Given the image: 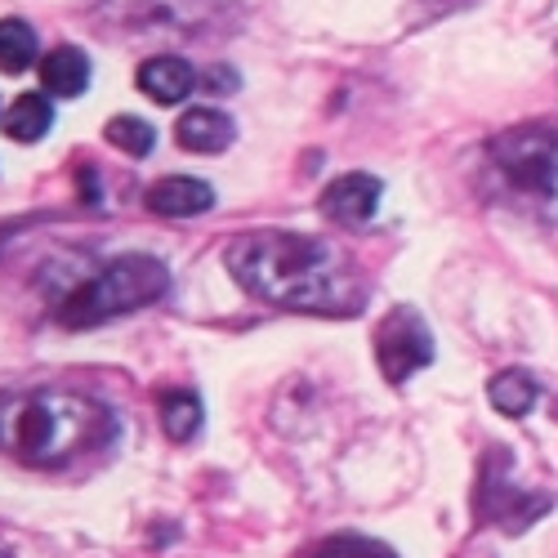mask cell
<instances>
[{
  "instance_id": "obj_1",
  "label": "cell",
  "mask_w": 558,
  "mask_h": 558,
  "mask_svg": "<svg viewBox=\"0 0 558 558\" xmlns=\"http://www.w3.org/2000/svg\"><path fill=\"white\" fill-rule=\"evenodd\" d=\"M223 259L228 272L238 277V287L272 308L349 317L366 304V282L357 264L327 238L259 228L228 242Z\"/></svg>"
},
{
  "instance_id": "obj_3",
  "label": "cell",
  "mask_w": 558,
  "mask_h": 558,
  "mask_svg": "<svg viewBox=\"0 0 558 558\" xmlns=\"http://www.w3.org/2000/svg\"><path fill=\"white\" fill-rule=\"evenodd\" d=\"M166 291H170V268L161 259L121 255L104 272L85 277L76 291H68V300L59 304V322L72 331H89V327H99V322L157 304Z\"/></svg>"
},
{
  "instance_id": "obj_5",
  "label": "cell",
  "mask_w": 558,
  "mask_h": 558,
  "mask_svg": "<svg viewBox=\"0 0 558 558\" xmlns=\"http://www.w3.org/2000/svg\"><path fill=\"white\" fill-rule=\"evenodd\" d=\"M376 362H380V371H385V380H389V385L411 380L415 371L434 362L429 322L415 313L411 304L393 308V313L380 322V331H376Z\"/></svg>"
},
{
  "instance_id": "obj_8",
  "label": "cell",
  "mask_w": 558,
  "mask_h": 558,
  "mask_svg": "<svg viewBox=\"0 0 558 558\" xmlns=\"http://www.w3.org/2000/svg\"><path fill=\"white\" fill-rule=\"evenodd\" d=\"M138 89L153 99V104H183L197 89V72H193V63L189 59H179V54H157V59H148L144 68H138Z\"/></svg>"
},
{
  "instance_id": "obj_14",
  "label": "cell",
  "mask_w": 558,
  "mask_h": 558,
  "mask_svg": "<svg viewBox=\"0 0 558 558\" xmlns=\"http://www.w3.org/2000/svg\"><path fill=\"white\" fill-rule=\"evenodd\" d=\"M161 425L174 442H189L202 429V402L197 393H166L161 398Z\"/></svg>"
},
{
  "instance_id": "obj_11",
  "label": "cell",
  "mask_w": 558,
  "mask_h": 558,
  "mask_svg": "<svg viewBox=\"0 0 558 558\" xmlns=\"http://www.w3.org/2000/svg\"><path fill=\"white\" fill-rule=\"evenodd\" d=\"M54 125V108L45 95H19L10 104V112L0 117V130H5L14 144H36V138H45Z\"/></svg>"
},
{
  "instance_id": "obj_9",
  "label": "cell",
  "mask_w": 558,
  "mask_h": 558,
  "mask_svg": "<svg viewBox=\"0 0 558 558\" xmlns=\"http://www.w3.org/2000/svg\"><path fill=\"white\" fill-rule=\"evenodd\" d=\"M232 134H238V125H232L228 112L219 108H189L179 117L174 125V138H179V148H189V153H223L232 144Z\"/></svg>"
},
{
  "instance_id": "obj_2",
  "label": "cell",
  "mask_w": 558,
  "mask_h": 558,
  "mask_svg": "<svg viewBox=\"0 0 558 558\" xmlns=\"http://www.w3.org/2000/svg\"><path fill=\"white\" fill-rule=\"evenodd\" d=\"M112 438L108 407L81 393L36 389V393H5L0 398V451L19 456L36 470H54Z\"/></svg>"
},
{
  "instance_id": "obj_4",
  "label": "cell",
  "mask_w": 558,
  "mask_h": 558,
  "mask_svg": "<svg viewBox=\"0 0 558 558\" xmlns=\"http://www.w3.org/2000/svg\"><path fill=\"white\" fill-rule=\"evenodd\" d=\"M492 166L519 197H558V125H514L496 134Z\"/></svg>"
},
{
  "instance_id": "obj_12",
  "label": "cell",
  "mask_w": 558,
  "mask_h": 558,
  "mask_svg": "<svg viewBox=\"0 0 558 558\" xmlns=\"http://www.w3.org/2000/svg\"><path fill=\"white\" fill-rule=\"evenodd\" d=\"M487 398L500 415H509V421H519V415H527L541 398V385L527 376V371H500V376H492L487 385Z\"/></svg>"
},
{
  "instance_id": "obj_13",
  "label": "cell",
  "mask_w": 558,
  "mask_h": 558,
  "mask_svg": "<svg viewBox=\"0 0 558 558\" xmlns=\"http://www.w3.org/2000/svg\"><path fill=\"white\" fill-rule=\"evenodd\" d=\"M36 54H40L36 32L23 19H0V72L19 76L36 63Z\"/></svg>"
},
{
  "instance_id": "obj_7",
  "label": "cell",
  "mask_w": 558,
  "mask_h": 558,
  "mask_svg": "<svg viewBox=\"0 0 558 558\" xmlns=\"http://www.w3.org/2000/svg\"><path fill=\"white\" fill-rule=\"evenodd\" d=\"M144 202L161 219H189V215H206L215 206V189L206 179H193V174H170V179L153 183Z\"/></svg>"
},
{
  "instance_id": "obj_10",
  "label": "cell",
  "mask_w": 558,
  "mask_h": 558,
  "mask_svg": "<svg viewBox=\"0 0 558 558\" xmlns=\"http://www.w3.org/2000/svg\"><path fill=\"white\" fill-rule=\"evenodd\" d=\"M40 81L59 99L85 95V89H89V59H85V50H76V45H59V50H50L40 59Z\"/></svg>"
},
{
  "instance_id": "obj_16",
  "label": "cell",
  "mask_w": 558,
  "mask_h": 558,
  "mask_svg": "<svg viewBox=\"0 0 558 558\" xmlns=\"http://www.w3.org/2000/svg\"><path fill=\"white\" fill-rule=\"evenodd\" d=\"M313 558H393L385 545H371V541H353V536H340V541H327Z\"/></svg>"
},
{
  "instance_id": "obj_6",
  "label": "cell",
  "mask_w": 558,
  "mask_h": 558,
  "mask_svg": "<svg viewBox=\"0 0 558 558\" xmlns=\"http://www.w3.org/2000/svg\"><path fill=\"white\" fill-rule=\"evenodd\" d=\"M380 193H385V189H380L376 174H362V170L340 174V179L327 183V193H322V215L336 219V223H344V228H362V223L376 219Z\"/></svg>"
},
{
  "instance_id": "obj_15",
  "label": "cell",
  "mask_w": 558,
  "mask_h": 558,
  "mask_svg": "<svg viewBox=\"0 0 558 558\" xmlns=\"http://www.w3.org/2000/svg\"><path fill=\"white\" fill-rule=\"evenodd\" d=\"M104 134H108V144L121 148L125 157H148L153 144H157V130L144 117H112Z\"/></svg>"
}]
</instances>
